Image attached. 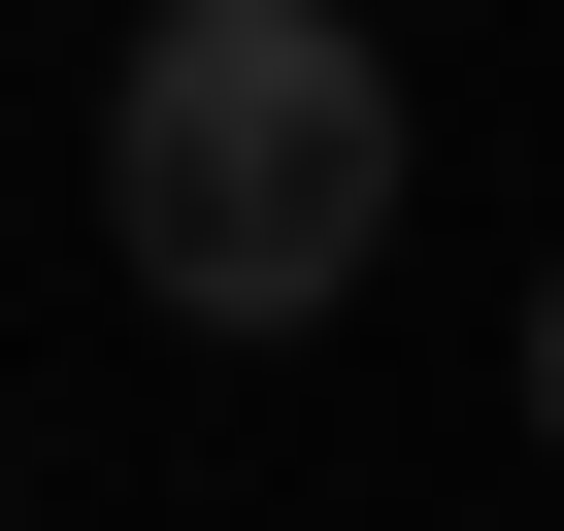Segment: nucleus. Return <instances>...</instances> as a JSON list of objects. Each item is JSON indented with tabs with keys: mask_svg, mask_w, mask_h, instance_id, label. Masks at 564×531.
<instances>
[{
	"mask_svg": "<svg viewBox=\"0 0 564 531\" xmlns=\"http://www.w3.org/2000/svg\"><path fill=\"white\" fill-rule=\"evenodd\" d=\"M100 232L166 333H333L399 266V34L366 0H166L100 100Z\"/></svg>",
	"mask_w": 564,
	"mask_h": 531,
	"instance_id": "f257e3e1",
	"label": "nucleus"
},
{
	"mask_svg": "<svg viewBox=\"0 0 564 531\" xmlns=\"http://www.w3.org/2000/svg\"><path fill=\"white\" fill-rule=\"evenodd\" d=\"M531 432H564V266H531Z\"/></svg>",
	"mask_w": 564,
	"mask_h": 531,
	"instance_id": "f03ea898",
	"label": "nucleus"
},
{
	"mask_svg": "<svg viewBox=\"0 0 564 531\" xmlns=\"http://www.w3.org/2000/svg\"><path fill=\"white\" fill-rule=\"evenodd\" d=\"M366 34H399V0H366Z\"/></svg>",
	"mask_w": 564,
	"mask_h": 531,
	"instance_id": "7ed1b4c3",
	"label": "nucleus"
}]
</instances>
